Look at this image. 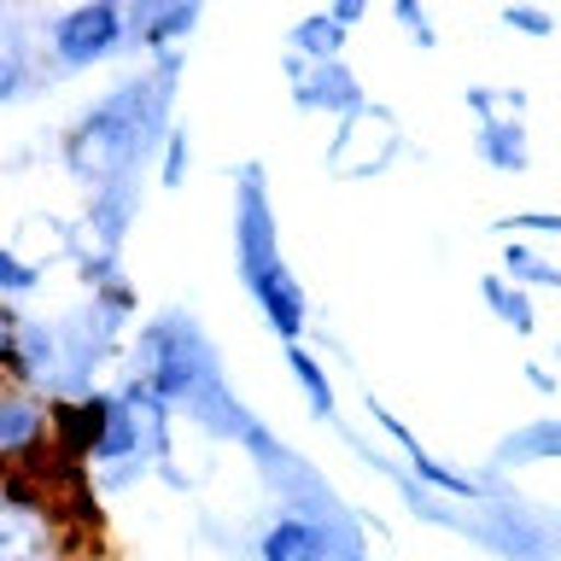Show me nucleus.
Listing matches in <instances>:
<instances>
[{
    "mask_svg": "<svg viewBox=\"0 0 561 561\" xmlns=\"http://www.w3.org/2000/svg\"><path fill=\"white\" fill-rule=\"evenodd\" d=\"M170 88H175V53L158 59L152 77H135L112 88L94 112H82V123L65 135V164L88 187H112L123 175H135V164L158 147L170 117Z\"/></svg>",
    "mask_w": 561,
    "mask_h": 561,
    "instance_id": "obj_1",
    "label": "nucleus"
},
{
    "mask_svg": "<svg viewBox=\"0 0 561 561\" xmlns=\"http://www.w3.org/2000/svg\"><path fill=\"white\" fill-rule=\"evenodd\" d=\"M129 380H140L164 403H182V398H193L199 380H210V351L193 333V322H158L135 340V375Z\"/></svg>",
    "mask_w": 561,
    "mask_h": 561,
    "instance_id": "obj_2",
    "label": "nucleus"
},
{
    "mask_svg": "<svg viewBox=\"0 0 561 561\" xmlns=\"http://www.w3.org/2000/svg\"><path fill=\"white\" fill-rule=\"evenodd\" d=\"M123 30H129L123 0H82V7H70V12L53 18L47 53H53L65 70H88V65L112 59V53L123 47Z\"/></svg>",
    "mask_w": 561,
    "mask_h": 561,
    "instance_id": "obj_3",
    "label": "nucleus"
},
{
    "mask_svg": "<svg viewBox=\"0 0 561 561\" xmlns=\"http://www.w3.org/2000/svg\"><path fill=\"white\" fill-rule=\"evenodd\" d=\"M42 450H53V403L30 386L0 380V468L35 473Z\"/></svg>",
    "mask_w": 561,
    "mask_h": 561,
    "instance_id": "obj_4",
    "label": "nucleus"
},
{
    "mask_svg": "<svg viewBox=\"0 0 561 561\" xmlns=\"http://www.w3.org/2000/svg\"><path fill=\"white\" fill-rule=\"evenodd\" d=\"M240 280H245V293H252V305H257L263 322H270L275 340H280V345H298V333H305V287L293 280L287 257L263 263V270L240 275Z\"/></svg>",
    "mask_w": 561,
    "mask_h": 561,
    "instance_id": "obj_5",
    "label": "nucleus"
},
{
    "mask_svg": "<svg viewBox=\"0 0 561 561\" xmlns=\"http://www.w3.org/2000/svg\"><path fill=\"white\" fill-rule=\"evenodd\" d=\"M287 77L298 88V105L305 112H333V117H368V100H363V88L357 77L340 65V59H328V65H305V59H293L287 53Z\"/></svg>",
    "mask_w": 561,
    "mask_h": 561,
    "instance_id": "obj_6",
    "label": "nucleus"
},
{
    "mask_svg": "<svg viewBox=\"0 0 561 561\" xmlns=\"http://www.w3.org/2000/svg\"><path fill=\"white\" fill-rule=\"evenodd\" d=\"M257 561H328V533L310 515H275L257 538Z\"/></svg>",
    "mask_w": 561,
    "mask_h": 561,
    "instance_id": "obj_7",
    "label": "nucleus"
},
{
    "mask_svg": "<svg viewBox=\"0 0 561 561\" xmlns=\"http://www.w3.org/2000/svg\"><path fill=\"white\" fill-rule=\"evenodd\" d=\"M287 47H293V59H305V65H328L345 53V24H333L328 12H310L287 30Z\"/></svg>",
    "mask_w": 561,
    "mask_h": 561,
    "instance_id": "obj_8",
    "label": "nucleus"
},
{
    "mask_svg": "<svg viewBox=\"0 0 561 561\" xmlns=\"http://www.w3.org/2000/svg\"><path fill=\"white\" fill-rule=\"evenodd\" d=\"M480 298L491 305V316H497L503 328H515L520 340L526 333H538V310H533V293L515 287L508 275H480Z\"/></svg>",
    "mask_w": 561,
    "mask_h": 561,
    "instance_id": "obj_9",
    "label": "nucleus"
},
{
    "mask_svg": "<svg viewBox=\"0 0 561 561\" xmlns=\"http://www.w3.org/2000/svg\"><path fill=\"white\" fill-rule=\"evenodd\" d=\"M480 158L491 170H503V175H520L526 170V129H520V117H491L480 123Z\"/></svg>",
    "mask_w": 561,
    "mask_h": 561,
    "instance_id": "obj_10",
    "label": "nucleus"
},
{
    "mask_svg": "<svg viewBox=\"0 0 561 561\" xmlns=\"http://www.w3.org/2000/svg\"><path fill=\"white\" fill-rule=\"evenodd\" d=\"M561 456V421H533V427L508 433L497 445V468L508 462H556Z\"/></svg>",
    "mask_w": 561,
    "mask_h": 561,
    "instance_id": "obj_11",
    "label": "nucleus"
},
{
    "mask_svg": "<svg viewBox=\"0 0 561 561\" xmlns=\"http://www.w3.org/2000/svg\"><path fill=\"white\" fill-rule=\"evenodd\" d=\"M287 368H293L298 392H305V403H310V415H316V421H340V403H333L328 368L316 363V357H310L305 345H287Z\"/></svg>",
    "mask_w": 561,
    "mask_h": 561,
    "instance_id": "obj_12",
    "label": "nucleus"
},
{
    "mask_svg": "<svg viewBox=\"0 0 561 561\" xmlns=\"http://www.w3.org/2000/svg\"><path fill=\"white\" fill-rule=\"evenodd\" d=\"M503 275L515 280V287H550V293H561V263H550V257H538L533 245H503Z\"/></svg>",
    "mask_w": 561,
    "mask_h": 561,
    "instance_id": "obj_13",
    "label": "nucleus"
},
{
    "mask_svg": "<svg viewBox=\"0 0 561 561\" xmlns=\"http://www.w3.org/2000/svg\"><path fill=\"white\" fill-rule=\"evenodd\" d=\"M42 263H35V257H24V252H18V245H0V298H7V305H12V298H30L35 287H42Z\"/></svg>",
    "mask_w": 561,
    "mask_h": 561,
    "instance_id": "obj_14",
    "label": "nucleus"
},
{
    "mask_svg": "<svg viewBox=\"0 0 561 561\" xmlns=\"http://www.w3.org/2000/svg\"><path fill=\"white\" fill-rule=\"evenodd\" d=\"M24 82H30V53L7 30V35H0V100H18V94H24Z\"/></svg>",
    "mask_w": 561,
    "mask_h": 561,
    "instance_id": "obj_15",
    "label": "nucleus"
},
{
    "mask_svg": "<svg viewBox=\"0 0 561 561\" xmlns=\"http://www.w3.org/2000/svg\"><path fill=\"white\" fill-rule=\"evenodd\" d=\"M187 164H193L187 129H164V187H182L187 182Z\"/></svg>",
    "mask_w": 561,
    "mask_h": 561,
    "instance_id": "obj_16",
    "label": "nucleus"
},
{
    "mask_svg": "<svg viewBox=\"0 0 561 561\" xmlns=\"http://www.w3.org/2000/svg\"><path fill=\"white\" fill-rule=\"evenodd\" d=\"M503 24H508V30H520V35H550V30H556V18H550V12H538V7H520V0H515V7H503Z\"/></svg>",
    "mask_w": 561,
    "mask_h": 561,
    "instance_id": "obj_17",
    "label": "nucleus"
},
{
    "mask_svg": "<svg viewBox=\"0 0 561 561\" xmlns=\"http://www.w3.org/2000/svg\"><path fill=\"white\" fill-rule=\"evenodd\" d=\"M503 234H515V228H538V234H561V210H515V217L497 222Z\"/></svg>",
    "mask_w": 561,
    "mask_h": 561,
    "instance_id": "obj_18",
    "label": "nucleus"
},
{
    "mask_svg": "<svg viewBox=\"0 0 561 561\" xmlns=\"http://www.w3.org/2000/svg\"><path fill=\"white\" fill-rule=\"evenodd\" d=\"M398 24L410 30L421 47H433V24H427V12H421V0H398Z\"/></svg>",
    "mask_w": 561,
    "mask_h": 561,
    "instance_id": "obj_19",
    "label": "nucleus"
},
{
    "mask_svg": "<svg viewBox=\"0 0 561 561\" xmlns=\"http://www.w3.org/2000/svg\"><path fill=\"white\" fill-rule=\"evenodd\" d=\"M363 12H368V0H328V18H333V24H345V30L357 24Z\"/></svg>",
    "mask_w": 561,
    "mask_h": 561,
    "instance_id": "obj_20",
    "label": "nucleus"
},
{
    "mask_svg": "<svg viewBox=\"0 0 561 561\" xmlns=\"http://www.w3.org/2000/svg\"><path fill=\"white\" fill-rule=\"evenodd\" d=\"M520 375H526V386H533V392H543V398H550L556 386H561V380H556V375H550V368H543V363H526Z\"/></svg>",
    "mask_w": 561,
    "mask_h": 561,
    "instance_id": "obj_21",
    "label": "nucleus"
},
{
    "mask_svg": "<svg viewBox=\"0 0 561 561\" xmlns=\"http://www.w3.org/2000/svg\"><path fill=\"white\" fill-rule=\"evenodd\" d=\"M468 105L480 112V123H491V117H497V112H491V88H468Z\"/></svg>",
    "mask_w": 561,
    "mask_h": 561,
    "instance_id": "obj_22",
    "label": "nucleus"
},
{
    "mask_svg": "<svg viewBox=\"0 0 561 561\" xmlns=\"http://www.w3.org/2000/svg\"><path fill=\"white\" fill-rule=\"evenodd\" d=\"M556 363H561V351H556Z\"/></svg>",
    "mask_w": 561,
    "mask_h": 561,
    "instance_id": "obj_23",
    "label": "nucleus"
}]
</instances>
